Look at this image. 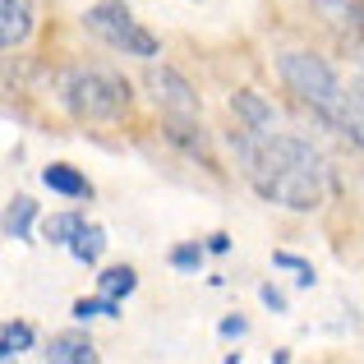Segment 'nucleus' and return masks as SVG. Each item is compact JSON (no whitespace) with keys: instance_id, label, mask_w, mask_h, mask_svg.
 Segmentation results:
<instances>
[{"instance_id":"3","label":"nucleus","mask_w":364,"mask_h":364,"mask_svg":"<svg viewBox=\"0 0 364 364\" xmlns=\"http://www.w3.org/2000/svg\"><path fill=\"white\" fill-rule=\"evenodd\" d=\"M55 92H60V107L74 120H88V124L120 120L134 102L129 79L107 70V65H70L60 74V83H55Z\"/></svg>"},{"instance_id":"16","label":"nucleus","mask_w":364,"mask_h":364,"mask_svg":"<svg viewBox=\"0 0 364 364\" xmlns=\"http://www.w3.org/2000/svg\"><path fill=\"white\" fill-rule=\"evenodd\" d=\"M83 226H88V222H83L79 213H55V217H46V222H42V235H46L51 245H65V249H70L74 235H79Z\"/></svg>"},{"instance_id":"19","label":"nucleus","mask_w":364,"mask_h":364,"mask_svg":"<svg viewBox=\"0 0 364 364\" xmlns=\"http://www.w3.org/2000/svg\"><path fill=\"white\" fill-rule=\"evenodd\" d=\"M272 263H277V267H286V272H295V286H314V263H304V258L286 254V249H277Z\"/></svg>"},{"instance_id":"14","label":"nucleus","mask_w":364,"mask_h":364,"mask_svg":"<svg viewBox=\"0 0 364 364\" xmlns=\"http://www.w3.org/2000/svg\"><path fill=\"white\" fill-rule=\"evenodd\" d=\"M70 254H74V263H83V267L102 263V254H107V231H102V226H83V231L74 235Z\"/></svg>"},{"instance_id":"4","label":"nucleus","mask_w":364,"mask_h":364,"mask_svg":"<svg viewBox=\"0 0 364 364\" xmlns=\"http://www.w3.org/2000/svg\"><path fill=\"white\" fill-rule=\"evenodd\" d=\"M83 23H88V33H97L111 51L139 55V60H157L161 55V42L134 18V9L124 5V0H97V5H88Z\"/></svg>"},{"instance_id":"22","label":"nucleus","mask_w":364,"mask_h":364,"mask_svg":"<svg viewBox=\"0 0 364 364\" xmlns=\"http://www.w3.org/2000/svg\"><path fill=\"white\" fill-rule=\"evenodd\" d=\"M203 245H208V254H226V249H231V235H226V231H213Z\"/></svg>"},{"instance_id":"21","label":"nucleus","mask_w":364,"mask_h":364,"mask_svg":"<svg viewBox=\"0 0 364 364\" xmlns=\"http://www.w3.org/2000/svg\"><path fill=\"white\" fill-rule=\"evenodd\" d=\"M217 332H222V337H245L249 323L240 318V314H231V318H222V328H217Z\"/></svg>"},{"instance_id":"15","label":"nucleus","mask_w":364,"mask_h":364,"mask_svg":"<svg viewBox=\"0 0 364 364\" xmlns=\"http://www.w3.org/2000/svg\"><path fill=\"white\" fill-rule=\"evenodd\" d=\"M97 291H102V295H111V300H129V295L139 291V272H134L129 263L107 267V272L97 277Z\"/></svg>"},{"instance_id":"20","label":"nucleus","mask_w":364,"mask_h":364,"mask_svg":"<svg viewBox=\"0 0 364 364\" xmlns=\"http://www.w3.org/2000/svg\"><path fill=\"white\" fill-rule=\"evenodd\" d=\"M258 300H263V304H267V309H277V314H286V295H282V291H277V286H272V282H263V286H258Z\"/></svg>"},{"instance_id":"13","label":"nucleus","mask_w":364,"mask_h":364,"mask_svg":"<svg viewBox=\"0 0 364 364\" xmlns=\"http://www.w3.org/2000/svg\"><path fill=\"white\" fill-rule=\"evenodd\" d=\"M33 350V323H23V318H9L5 328H0V360H18V355H28Z\"/></svg>"},{"instance_id":"12","label":"nucleus","mask_w":364,"mask_h":364,"mask_svg":"<svg viewBox=\"0 0 364 364\" xmlns=\"http://www.w3.org/2000/svg\"><path fill=\"white\" fill-rule=\"evenodd\" d=\"M33 222H37V203L28 194H14L5 203V240H28Z\"/></svg>"},{"instance_id":"1","label":"nucleus","mask_w":364,"mask_h":364,"mask_svg":"<svg viewBox=\"0 0 364 364\" xmlns=\"http://www.w3.org/2000/svg\"><path fill=\"white\" fill-rule=\"evenodd\" d=\"M231 148L240 161V176L249 180L258 198L291 213H318L332 198V171L323 161V152L300 134H249L235 124L231 129Z\"/></svg>"},{"instance_id":"8","label":"nucleus","mask_w":364,"mask_h":364,"mask_svg":"<svg viewBox=\"0 0 364 364\" xmlns=\"http://www.w3.org/2000/svg\"><path fill=\"white\" fill-rule=\"evenodd\" d=\"M33 23H37V9L33 0H0V46L14 51L33 37Z\"/></svg>"},{"instance_id":"5","label":"nucleus","mask_w":364,"mask_h":364,"mask_svg":"<svg viewBox=\"0 0 364 364\" xmlns=\"http://www.w3.org/2000/svg\"><path fill=\"white\" fill-rule=\"evenodd\" d=\"M148 92H152V102H157L161 116H176V120H203L194 83H189L185 74L176 70V65H152V70H148Z\"/></svg>"},{"instance_id":"10","label":"nucleus","mask_w":364,"mask_h":364,"mask_svg":"<svg viewBox=\"0 0 364 364\" xmlns=\"http://www.w3.org/2000/svg\"><path fill=\"white\" fill-rule=\"evenodd\" d=\"M42 185L51 189V194H65V198H92L88 176H83L79 166H70V161H51V166L42 171Z\"/></svg>"},{"instance_id":"9","label":"nucleus","mask_w":364,"mask_h":364,"mask_svg":"<svg viewBox=\"0 0 364 364\" xmlns=\"http://www.w3.org/2000/svg\"><path fill=\"white\" fill-rule=\"evenodd\" d=\"M314 9L364 51V0H314Z\"/></svg>"},{"instance_id":"18","label":"nucleus","mask_w":364,"mask_h":364,"mask_svg":"<svg viewBox=\"0 0 364 364\" xmlns=\"http://www.w3.org/2000/svg\"><path fill=\"white\" fill-rule=\"evenodd\" d=\"M203 254H208V245H198V240L176 245L171 249V267H176V272H198V267H203Z\"/></svg>"},{"instance_id":"2","label":"nucleus","mask_w":364,"mask_h":364,"mask_svg":"<svg viewBox=\"0 0 364 364\" xmlns=\"http://www.w3.org/2000/svg\"><path fill=\"white\" fill-rule=\"evenodd\" d=\"M277 74L286 79V88L295 92L300 107H309L314 120H323V129L341 134L350 148L364 152V107L355 97V88L346 92V83L337 79L323 55L314 51H282L277 55Z\"/></svg>"},{"instance_id":"6","label":"nucleus","mask_w":364,"mask_h":364,"mask_svg":"<svg viewBox=\"0 0 364 364\" xmlns=\"http://www.w3.org/2000/svg\"><path fill=\"white\" fill-rule=\"evenodd\" d=\"M231 116L249 134H272V129H282V111H277L263 92H254V88H235L231 92Z\"/></svg>"},{"instance_id":"11","label":"nucleus","mask_w":364,"mask_h":364,"mask_svg":"<svg viewBox=\"0 0 364 364\" xmlns=\"http://www.w3.org/2000/svg\"><path fill=\"white\" fill-rule=\"evenodd\" d=\"M46 360L51 364H92L97 360V346H92V337H83V332H60V337H51V346H46Z\"/></svg>"},{"instance_id":"7","label":"nucleus","mask_w":364,"mask_h":364,"mask_svg":"<svg viewBox=\"0 0 364 364\" xmlns=\"http://www.w3.org/2000/svg\"><path fill=\"white\" fill-rule=\"evenodd\" d=\"M161 134H166V139L176 143L185 157H194L203 171H213V176H217V157H213V143H208L203 120H176V116H161Z\"/></svg>"},{"instance_id":"17","label":"nucleus","mask_w":364,"mask_h":364,"mask_svg":"<svg viewBox=\"0 0 364 364\" xmlns=\"http://www.w3.org/2000/svg\"><path fill=\"white\" fill-rule=\"evenodd\" d=\"M116 314H120V300H111V295H92V300H79V304H74V318H79V323H88V318H116Z\"/></svg>"},{"instance_id":"23","label":"nucleus","mask_w":364,"mask_h":364,"mask_svg":"<svg viewBox=\"0 0 364 364\" xmlns=\"http://www.w3.org/2000/svg\"><path fill=\"white\" fill-rule=\"evenodd\" d=\"M355 97H360V107H364V74L355 79Z\"/></svg>"}]
</instances>
